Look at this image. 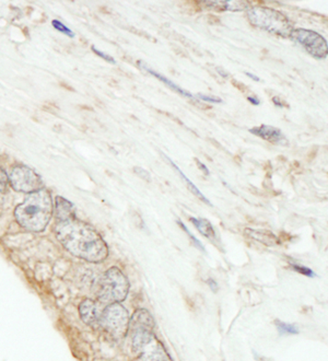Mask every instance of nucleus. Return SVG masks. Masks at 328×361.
Here are the masks:
<instances>
[{"label": "nucleus", "mask_w": 328, "mask_h": 361, "mask_svg": "<svg viewBox=\"0 0 328 361\" xmlns=\"http://www.w3.org/2000/svg\"><path fill=\"white\" fill-rule=\"evenodd\" d=\"M55 233L63 247L75 257L90 263H101L109 255L107 244L99 232L75 217L59 221Z\"/></svg>", "instance_id": "nucleus-1"}, {"label": "nucleus", "mask_w": 328, "mask_h": 361, "mask_svg": "<svg viewBox=\"0 0 328 361\" xmlns=\"http://www.w3.org/2000/svg\"><path fill=\"white\" fill-rule=\"evenodd\" d=\"M54 205L51 193L45 188L28 194L23 203L15 209V217L23 229L42 232L47 229L53 216Z\"/></svg>", "instance_id": "nucleus-2"}, {"label": "nucleus", "mask_w": 328, "mask_h": 361, "mask_svg": "<svg viewBox=\"0 0 328 361\" xmlns=\"http://www.w3.org/2000/svg\"><path fill=\"white\" fill-rule=\"evenodd\" d=\"M246 16L250 25L282 39H289L294 30L291 21L272 8L253 6L246 10Z\"/></svg>", "instance_id": "nucleus-3"}, {"label": "nucleus", "mask_w": 328, "mask_h": 361, "mask_svg": "<svg viewBox=\"0 0 328 361\" xmlns=\"http://www.w3.org/2000/svg\"><path fill=\"white\" fill-rule=\"evenodd\" d=\"M131 349L139 361H172L151 327H129Z\"/></svg>", "instance_id": "nucleus-4"}, {"label": "nucleus", "mask_w": 328, "mask_h": 361, "mask_svg": "<svg viewBox=\"0 0 328 361\" xmlns=\"http://www.w3.org/2000/svg\"><path fill=\"white\" fill-rule=\"evenodd\" d=\"M129 283L126 276L117 267L109 269L97 285V299L103 305L119 303L126 299Z\"/></svg>", "instance_id": "nucleus-5"}, {"label": "nucleus", "mask_w": 328, "mask_h": 361, "mask_svg": "<svg viewBox=\"0 0 328 361\" xmlns=\"http://www.w3.org/2000/svg\"><path fill=\"white\" fill-rule=\"evenodd\" d=\"M129 315L121 303L107 305L101 313L100 325L111 336L123 338L128 333Z\"/></svg>", "instance_id": "nucleus-6"}, {"label": "nucleus", "mask_w": 328, "mask_h": 361, "mask_svg": "<svg viewBox=\"0 0 328 361\" xmlns=\"http://www.w3.org/2000/svg\"><path fill=\"white\" fill-rule=\"evenodd\" d=\"M290 39L301 45L314 59H323L327 56V41L317 32L308 29H294Z\"/></svg>", "instance_id": "nucleus-7"}, {"label": "nucleus", "mask_w": 328, "mask_h": 361, "mask_svg": "<svg viewBox=\"0 0 328 361\" xmlns=\"http://www.w3.org/2000/svg\"><path fill=\"white\" fill-rule=\"evenodd\" d=\"M8 178L11 188L21 193H35L44 188L43 180L39 174L27 166H13Z\"/></svg>", "instance_id": "nucleus-8"}, {"label": "nucleus", "mask_w": 328, "mask_h": 361, "mask_svg": "<svg viewBox=\"0 0 328 361\" xmlns=\"http://www.w3.org/2000/svg\"><path fill=\"white\" fill-rule=\"evenodd\" d=\"M248 132L250 134L262 138L266 142H272V144H288V140L281 130L277 127L269 126V125H260L258 127L250 128Z\"/></svg>", "instance_id": "nucleus-9"}, {"label": "nucleus", "mask_w": 328, "mask_h": 361, "mask_svg": "<svg viewBox=\"0 0 328 361\" xmlns=\"http://www.w3.org/2000/svg\"><path fill=\"white\" fill-rule=\"evenodd\" d=\"M81 320L87 325L97 327L100 325L101 313L99 312L97 303L91 299H85L79 305Z\"/></svg>", "instance_id": "nucleus-10"}, {"label": "nucleus", "mask_w": 328, "mask_h": 361, "mask_svg": "<svg viewBox=\"0 0 328 361\" xmlns=\"http://www.w3.org/2000/svg\"><path fill=\"white\" fill-rule=\"evenodd\" d=\"M205 6L209 9L217 10V11H243L250 8V4L248 1H234V0H207L202 1Z\"/></svg>", "instance_id": "nucleus-11"}, {"label": "nucleus", "mask_w": 328, "mask_h": 361, "mask_svg": "<svg viewBox=\"0 0 328 361\" xmlns=\"http://www.w3.org/2000/svg\"><path fill=\"white\" fill-rule=\"evenodd\" d=\"M54 208H55V216L59 221H65V220L75 218V206L61 196H56L55 198V207Z\"/></svg>", "instance_id": "nucleus-12"}, {"label": "nucleus", "mask_w": 328, "mask_h": 361, "mask_svg": "<svg viewBox=\"0 0 328 361\" xmlns=\"http://www.w3.org/2000/svg\"><path fill=\"white\" fill-rule=\"evenodd\" d=\"M245 235L246 237L265 244L267 247H275V245H278L280 243L279 239L272 232L268 231V230L246 229Z\"/></svg>", "instance_id": "nucleus-13"}, {"label": "nucleus", "mask_w": 328, "mask_h": 361, "mask_svg": "<svg viewBox=\"0 0 328 361\" xmlns=\"http://www.w3.org/2000/svg\"><path fill=\"white\" fill-rule=\"evenodd\" d=\"M139 66L141 67V68L144 69V71H146L147 73H150L151 76L156 77L157 79H159V80L162 81L164 85H166V86L169 87V88L172 89L173 91H175V92L180 93L181 95H183V97H186V98L190 99H194V95L192 94V93L188 92V91L184 90V89L181 88V87H178V85H175V82H173L172 80H170V79L166 78V77L163 76V75H161V73H157V71H152V69L149 68L148 66H146L142 61H138Z\"/></svg>", "instance_id": "nucleus-14"}, {"label": "nucleus", "mask_w": 328, "mask_h": 361, "mask_svg": "<svg viewBox=\"0 0 328 361\" xmlns=\"http://www.w3.org/2000/svg\"><path fill=\"white\" fill-rule=\"evenodd\" d=\"M190 221L194 224L195 227L198 229V231L202 235L210 240L216 239V231H214V227L208 220L204 219V218H190Z\"/></svg>", "instance_id": "nucleus-15"}, {"label": "nucleus", "mask_w": 328, "mask_h": 361, "mask_svg": "<svg viewBox=\"0 0 328 361\" xmlns=\"http://www.w3.org/2000/svg\"><path fill=\"white\" fill-rule=\"evenodd\" d=\"M166 159H168L169 161H170V164H172L173 168L176 170V171L178 172V174H180L181 178H183V180L186 182V184H188V188H190V192H192L193 194H194L195 196H197V197L200 198V200H202L204 203L208 204V205H212V203H210L209 200H207L206 196H204V194L200 192V190H198V188H196V185H195L194 183H193L192 180H190V178H188V176H185L184 173H183L182 170H181L180 168H178L176 164H174V162L171 160V159H169L168 157H166Z\"/></svg>", "instance_id": "nucleus-16"}, {"label": "nucleus", "mask_w": 328, "mask_h": 361, "mask_svg": "<svg viewBox=\"0 0 328 361\" xmlns=\"http://www.w3.org/2000/svg\"><path fill=\"white\" fill-rule=\"evenodd\" d=\"M275 323L280 334H298L299 333L297 327L294 326V325L280 322V321H276Z\"/></svg>", "instance_id": "nucleus-17"}, {"label": "nucleus", "mask_w": 328, "mask_h": 361, "mask_svg": "<svg viewBox=\"0 0 328 361\" xmlns=\"http://www.w3.org/2000/svg\"><path fill=\"white\" fill-rule=\"evenodd\" d=\"M51 25H53V27H55V29L59 30V32L63 33V35H68V37H75V33H73V32L71 31L68 27H66L63 23H61V21H59V20H53Z\"/></svg>", "instance_id": "nucleus-18"}, {"label": "nucleus", "mask_w": 328, "mask_h": 361, "mask_svg": "<svg viewBox=\"0 0 328 361\" xmlns=\"http://www.w3.org/2000/svg\"><path fill=\"white\" fill-rule=\"evenodd\" d=\"M178 225H180V227L182 228V229L184 230V231L186 232V233H188V237H190V239H192L193 243H194L195 245H196V247H198V249L202 250V251H204V247H202V244L200 243V242L198 241V240H197L196 238H195L194 235H192V233H190V230L188 229V227H186V226H185L182 221H180V220H178Z\"/></svg>", "instance_id": "nucleus-19"}, {"label": "nucleus", "mask_w": 328, "mask_h": 361, "mask_svg": "<svg viewBox=\"0 0 328 361\" xmlns=\"http://www.w3.org/2000/svg\"><path fill=\"white\" fill-rule=\"evenodd\" d=\"M292 269L304 276H309V277H313L314 276V273L311 269L305 267H301V265H298V264H292Z\"/></svg>", "instance_id": "nucleus-20"}, {"label": "nucleus", "mask_w": 328, "mask_h": 361, "mask_svg": "<svg viewBox=\"0 0 328 361\" xmlns=\"http://www.w3.org/2000/svg\"><path fill=\"white\" fill-rule=\"evenodd\" d=\"M92 51H95L97 56H100L101 59H105L107 63H116V61H115L112 56H109V55L105 54V53H103V51H99V49H95V47H92Z\"/></svg>", "instance_id": "nucleus-21"}, {"label": "nucleus", "mask_w": 328, "mask_h": 361, "mask_svg": "<svg viewBox=\"0 0 328 361\" xmlns=\"http://www.w3.org/2000/svg\"><path fill=\"white\" fill-rule=\"evenodd\" d=\"M197 98L205 101V102L216 103V104L217 103H222L221 99L214 98V97H209V95L206 94H197Z\"/></svg>", "instance_id": "nucleus-22"}, {"label": "nucleus", "mask_w": 328, "mask_h": 361, "mask_svg": "<svg viewBox=\"0 0 328 361\" xmlns=\"http://www.w3.org/2000/svg\"><path fill=\"white\" fill-rule=\"evenodd\" d=\"M135 172H136L138 176H140L141 178H145L146 180H150V174L149 172H147L146 170L141 168H135Z\"/></svg>", "instance_id": "nucleus-23"}, {"label": "nucleus", "mask_w": 328, "mask_h": 361, "mask_svg": "<svg viewBox=\"0 0 328 361\" xmlns=\"http://www.w3.org/2000/svg\"><path fill=\"white\" fill-rule=\"evenodd\" d=\"M8 183H9V178L3 169L0 168V185H7Z\"/></svg>", "instance_id": "nucleus-24"}, {"label": "nucleus", "mask_w": 328, "mask_h": 361, "mask_svg": "<svg viewBox=\"0 0 328 361\" xmlns=\"http://www.w3.org/2000/svg\"><path fill=\"white\" fill-rule=\"evenodd\" d=\"M195 161H196L197 166H200V170H202V171H204L206 176H209V171H208V168H207V166H205V164H202V161H200L198 159H195Z\"/></svg>", "instance_id": "nucleus-25"}, {"label": "nucleus", "mask_w": 328, "mask_h": 361, "mask_svg": "<svg viewBox=\"0 0 328 361\" xmlns=\"http://www.w3.org/2000/svg\"><path fill=\"white\" fill-rule=\"evenodd\" d=\"M208 285H209L210 288L212 289L214 293H216V291L218 290V285H217V283L214 279H208Z\"/></svg>", "instance_id": "nucleus-26"}, {"label": "nucleus", "mask_w": 328, "mask_h": 361, "mask_svg": "<svg viewBox=\"0 0 328 361\" xmlns=\"http://www.w3.org/2000/svg\"><path fill=\"white\" fill-rule=\"evenodd\" d=\"M248 100L250 101L252 104L255 105V106H258L260 104V101L258 100L255 97H248Z\"/></svg>", "instance_id": "nucleus-27"}, {"label": "nucleus", "mask_w": 328, "mask_h": 361, "mask_svg": "<svg viewBox=\"0 0 328 361\" xmlns=\"http://www.w3.org/2000/svg\"><path fill=\"white\" fill-rule=\"evenodd\" d=\"M272 102H274V104H275L276 106L284 108V104H282L281 100H280L279 98H277V97H275V98L272 99Z\"/></svg>", "instance_id": "nucleus-28"}, {"label": "nucleus", "mask_w": 328, "mask_h": 361, "mask_svg": "<svg viewBox=\"0 0 328 361\" xmlns=\"http://www.w3.org/2000/svg\"><path fill=\"white\" fill-rule=\"evenodd\" d=\"M245 75L246 76L250 77V78L252 79V80L257 81V82L258 81H260V77L256 76V75H253V73H245Z\"/></svg>", "instance_id": "nucleus-29"}, {"label": "nucleus", "mask_w": 328, "mask_h": 361, "mask_svg": "<svg viewBox=\"0 0 328 361\" xmlns=\"http://www.w3.org/2000/svg\"><path fill=\"white\" fill-rule=\"evenodd\" d=\"M217 71H218L219 75H220V76L224 77V78H228V73H226V71H222L221 68H217Z\"/></svg>", "instance_id": "nucleus-30"}]
</instances>
